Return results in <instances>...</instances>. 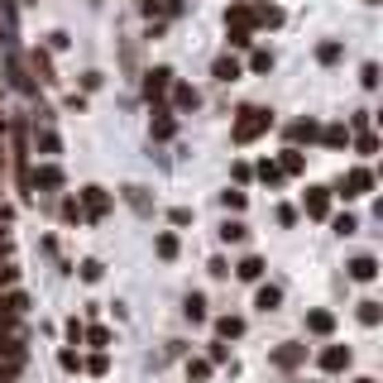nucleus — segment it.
I'll return each instance as SVG.
<instances>
[{
  "mask_svg": "<svg viewBox=\"0 0 383 383\" xmlns=\"http://www.w3.org/2000/svg\"><path fill=\"white\" fill-rule=\"evenodd\" d=\"M249 43H254L249 29H230V48H249Z\"/></svg>",
  "mask_w": 383,
  "mask_h": 383,
  "instance_id": "nucleus-33",
  "label": "nucleus"
},
{
  "mask_svg": "<svg viewBox=\"0 0 383 383\" xmlns=\"http://www.w3.org/2000/svg\"><path fill=\"white\" fill-rule=\"evenodd\" d=\"M302 360H307V345H278V350H273V364H278V369H297Z\"/></svg>",
  "mask_w": 383,
  "mask_h": 383,
  "instance_id": "nucleus-9",
  "label": "nucleus"
},
{
  "mask_svg": "<svg viewBox=\"0 0 383 383\" xmlns=\"http://www.w3.org/2000/svg\"><path fill=\"white\" fill-rule=\"evenodd\" d=\"M87 216H105L110 211V192L105 187H82V201H77Z\"/></svg>",
  "mask_w": 383,
  "mask_h": 383,
  "instance_id": "nucleus-3",
  "label": "nucleus"
},
{
  "mask_svg": "<svg viewBox=\"0 0 383 383\" xmlns=\"http://www.w3.org/2000/svg\"><path fill=\"white\" fill-rule=\"evenodd\" d=\"M287 139H292V149H297L302 139H316V125H311V120H297V125H287Z\"/></svg>",
  "mask_w": 383,
  "mask_h": 383,
  "instance_id": "nucleus-21",
  "label": "nucleus"
},
{
  "mask_svg": "<svg viewBox=\"0 0 383 383\" xmlns=\"http://www.w3.org/2000/svg\"><path fill=\"white\" fill-rule=\"evenodd\" d=\"M29 183H39V187H63V168H53V163H43V168H39V173H34V178H29Z\"/></svg>",
  "mask_w": 383,
  "mask_h": 383,
  "instance_id": "nucleus-17",
  "label": "nucleus"
},
{
  "mask_svg": "<svg viewBox=\"0 0 383 383\" xmlns=\"http://www.w3.org/2000/svg\"><path fill=\"white\" fill-rule=\"evenodd\" d=\"M307 331H311V335H331V331H335V316H331V311H307Z\"/></svg>",
  "mask_w": 383,
  "mask_h": 383,
  "instance_id": "nucleus-15",
  "label": "nucleus"
},
{
  "mask_svg": "<svg viewBox=\"0 0 383 383\" xmlns=\"http://www.w3.org/2000/svg\"><path fill=\"white\" fill-rule=\"evenodd\" d=\"M187 379L192 383H206V379H211V364H206V360H192V364H187Z\"/></svg>",
  "mask_w": 383,
  "mask_h": 383,
  "instance_id": "nucleus-28",
  "label": "nucleus"
},
{
  "mask_svg": "<svg viewBox=\"0 0 383 383\" xmlns=\"http://www.w3.org/2000/svg\"><path fill=\"white\" fill-rule=\"evenodd\" d=\"M130 192V206H134V211H149V196H144V187H125Z\"/></svg>",
  "mask_w": 383,
  "mask_h": 383,
  "instance_id": "nucleus-37",
  "label": "nucleus"
},
{
  "mask_svg": "<svg viewBox=\"0 0 383 383\" xmlns=\"http://www.w3.org/2000/svg\"><path fill=\"white\" fill-rule=\"evenodd\" d=\"M225 29H249V34H254V14H249L245 0H230V10H225Z\"/></svg>",
  "mask_w": 383,
  "mask_h": 383,
  "instance_id": "nucleus-5",
  "label": "nucleus"
},
{
  "mask_svg": "<svg viewBox=\"0 0 383 383\" xmlns=\"http://www.w3.org/2000/svg\"><path fill=\"white\" fill-rule=\"evenodd\" d=\"M355 383H374V379H355Z\"/></svg>",
  "mask_w": 383,
  "mask_h": 383,
  "instance_id": "nucleus-46",
  "label": "nucleus"
},
{
  "mask_svg": "<svg viewBox=\"0 0 383 383\" xmlns=\"http://www.w3.org/2000/svg\"><path fill=\"white\" fill-rule=\"evenodd\" d=\"M350 278H355V283H374V278H379V259H369V254L350 259Z\"/></svg>",
  "mask_w": 383,
  "mask_h": 383,
  "instance_id": "nucleus-8",
  "label": "nucleus"
},
{
  "mask_svg": "<svg viewBox=\"0 0 383 383\" xmlns=\"http://www.w3.org/2000/svg\"><path fill=\"white\" fill-rule=\"evenodd\" d=\"M77 273H82V283H101V273H105V269H101V259H82V269H77Z\"/></svg>",
  "mask_w": 383,
  "mask_h": 383,
  "instance_id": "nucleus-26",
  "label": "nucleus"
},
{
  "mask_svg": "<svg viewBox=\"0 0 383 383\" xmlns=\"http://www.w3.org/2000/svg\"><path fill=\"white\" fill-rule=\"evenodd\" d=\"M254 173H259V183H269V187H273V183H278V178H283V173H278V163H273V158H264V163H259V168H254Z\"/></svg>",
  "mask_w": 383,
  "mask_h": 383,
  "instance_id": "nucleus-27",
  "label": "nucleus"
},
{
  "mask_svg": "<svg viewBox=\"0 0 383 383\" xmlns=\"http://www.w3.org/2000/svg\"><path fill=\"white\" fill-rule=\"evenodd\" d=\"M360 82H364V87L374 92V87H379V68H374V63H364V72H360Z\"/></svg>",
  "mask_w": 383,
  "mask_h": 383,
  "instance_id": "nucleus-39",
  "label": "nucleus"
},
{
  "mask_svg": "<svg viewBox=\"0 0 383 383\" xmlns=\"http://www.w3.org/2000/svg\"><path fill=\"white\" fill-rule=\"evenodd\" d=\"M63 220H82V206H77V196H63Z\"/></svg>",
  "mask_w": 383,
  "mask_h": 383,
  "instance_id": "nucleus-35",
  "label": "nucleus"
},
{
  "mask_svg": "<svg viewBox=\"0 0 383 383\" xmlns=\"http://www.w3.org/2000/svg\"><path fill=\"white\" fill-rule=\"evenodd\" d=\"M173 130H178L173 125V110L168 105H154V139H173Z\"/></svg>",
  "mask_w": 383,
  "mask_h": 383,
  "instance_id": "nucleus-13",
  "label": "nucleus"
},
{
  "mask_svg": "<svg viewBox=\"0 0 383 383\" xmlns=\"http://www.w3.org/2000/svg\"><path fill=\"white\" fill-rule=\"evenodd\" d=\"M235 273H240L245 283H259V278H264V259H254V254H249V259H245V264H240Z\"/></svg>",
  "mask_w": 383,
  "mask_h": 383,
  "instance_id": "nucleus-22",
  "label": "nucleus"
},
{
  "mask_svg": "<svg viewBox=\"0 0 383 383\" xmlns=\"http://www.w3.org/2000/svg\"><path fill=\"white\" fill-rule=\"evenodd\" d=\"M321 369H326V374L350 369V345H326V350H321Z\"/></svg>",
  "mask_w": 383,
  "mask_h": 383,
  "instance_id": "nucleus-4",
  "label": "nucleus"
},
{
  "mask_svg": "<svg viewBox=\"0 0 383 383\" xmlns=\"http://www.w3.org/2000/svg\"><path fill=\"white\" fill-rule=\"evenodd\" d=\"M269 125H273V110H264V105H245V110L235 115V144H254L259 134H269Z\"/></svg>",
  "mask_w": 383,
  "mask_h": 383,
  "instance_id": "nucleus-1",
  "label": "nucleus"
},
{
  "mask_svg": "<svg viewBox=\"0 0 383 383\" xmlns=\"http://www.w3.org/2000/svg\"><path fill=\"white\" fill-rule=\"evenodd\" d=\"M39 149H43V154H58V134L43 130V134H39Z\"/></svg>",
  "mask_w": 383,
  "mask_h": 383,
  "instance_id": "nucleus-40",
  "label": "nucleus"
},
{
  "mask_svg": "<svg viewBox=\"0 0 383 383\" xmlns=\"http://www.w3.org/2000/svg\"><path fill=\"white\" fill-rule=\"evenodd\" d=\"M302 168H307V158H302V149H292V144H287V149H283V158H278V173H292V178H297Z\"/></svg>",
  "mask_w": 383,
  "mask_h": 383,
  "instance_id": "nucleus-16",
  "label": "nucleus"
},
{
  "mask_svg": "<svg viewBox=\"0 0 383 383\" xmlns=\"http://www.w3.org/2000/svg\"><path fill=\"white\" fill-rule=\"evenodd\" d=\"M158 259H178V235H158Z\"/></svg>",
  "mask_w": 383,
  "mask_h": 383,
  "instance_id": "nucleus-29",
  "label": "nucleus"
},
{
  "mask_svg": "<svg viewBox=\"0 0 383 383\" xmlns=\"http://www.w3.org/2000/svg\"><path fill=\"white\" fill-rule=\"evenodd\" d=\"M211 72H216L220 82H235V77H240V63H235V58L225 53V58H216V68H211Z\"/></svg>",
  "mask_w": 383,
  "mask_h": 383,
  "instance_id": "nucleus-20",
  "label": "nucleus"
},
{
  "mask_svg": "<svg viewBox=\"0 0 383 383\" xmlns=\"http://www.w3.org/2000/svg\"><path fill=\"white\" fill-rule=\"evenodd\" d=\"M87 374H105V355H92V360H87Z\"/></svg>",
  "mask_w": 383,
  "mask_h": 383,
  "instance_id": "nucleus-45",
  "label": "nucleus"
},
{
  "mask_svg": "<svg viewBox=\"0 0 383 383\" xmlns=\"http://www.w3.org/2000/svg\"><path fill=\"white\" fill-rule=\"evenodd\" d=\"M369 187H374V173H369V168H350L345 183H340V196L355 201V196H369Z\"/></svg>",
  "mask_w": 383,
  "mask_h": 383,
  "instance_id": "nucleus-2",
  "label": "nucleus"
},
{
  "mask_svg": "<svg viewBox=\"0 0 383 383\" xmlns=\"http://www.w3.org/2000/svg\"><path fill=\"white\" fill-rule=\"evenodd\" d=\"M249 14H254V24H264V29H278V24H283V10H278V5H254Z\"/></svg>",
  "mask_w": 383,
  "mask_h": 383,
  "instance_id": "nucleus-14",
  "label": "nucleus"
},
{
  "mask_svg": "<svg viewBox=\"0 0 383 383\" xmlns=\"http://www.w3.org/2000/svg\"><path fill=\"white\" fill-rule=\"evenodd\" d=\"M63 331H68V340H72V345H77V340H82V335H87V326H82V321H77V316H72V321H68V326H63Z\"/></svg>",
  "mask_w": 383,
  "mask_h": 383,
  "instance_id": "nucleus-42",
  "label": "nucleus"
},
{
  "mask_svg": "<svg viewBox=\"0 0 383 383\" xmlns=\"http://www.w3.org/2000/svg\"><path fill=\"white\" fill-rule=\"evenodd\" d=\"M278 302H283V287L259 283V292H254V307H259V311H278Z\"/></svg>",
  "mask_w": 383,
  "mask_h": 383,
  "instance_id": "nucleus-11",
  "label": "nucleus"
},
{
  "mask_svg": "<svg viewBox=\"0 0 383 383\" xmlns=\"http://www.w3.org/2000/svg\"><path fill=\"white\" fill-rule=\"evenodd\" d=\"M360 154H364V158L379 154V134H360Z\"/></svg>",
  "mask_w": 383,
  "mask_h": 383,
  "instance_id": "nucleus-41",
  "label": "nucleus"
},
{
  "mask_svg": "<svg viewBox=\"0 0 383 383\" xmlns=\"http://www.w3.org/2000/svg\"><path fill=\"white\" fill-rule=\"evenodd\" d=\"M82 340H92V345H96V355H105V345H110V331H105V326H92V331H87Z\"/></svg>",
  "mask_w": 383,
  "mask_h": 383,
  "instance_id": "nucleus-25",
  "label": "nucleus"
},
{
  "mask_svg": "<svg viewBox=\"0 0 383 383\" xmlns=\"http://www.w3.org/2000/svg\"><path fill=\"white\" fill-rule=\"evenodd\" d=\"M355 230H360L355 216H335V235H355Z\"/></svg>",
  "mask_w": 383,
  "mask_h": 383,
  "instance_id": "nucleus-36",
  "label": "nucleus"
},
{
  "mask_svg": "<svg viewBox=\"0 0 383 383\" xmlns=\"http://www.w3.org/2000/svg\"><path fill=\"white\" fill-rule=\"evenodd\" d=\"M187 316H192V321H206V297L192 292V297H187Z\"/></svg>",
  "mask_w": 383,
  "mask_h": 383,
  "instance_id": "nucleus-30",
  "label": "nucleus"
},
{
  "mask_svg": "<svg viewBox=\"0 0 383 383\" xmlns=\"http://www.w3.org/2000/svg\"><path fill=\"white\" fill-rule=\"evenodd\" d=\"M14 374H19V360H10V364H0V383H10Z\"/></svg>",
  "mask_w": 383,
  "mask_h": 383,
  "instance_id": "nucleus-44",
  "label": "nucleus"
},
{
  "mask_svg": "<svg viewBox=\"0 0 383 383\" xmlns=\"http://www.w3.org/2000/svg\"><path fill=\"white\" fill-rule=\"evenodd\" d=\"M360 321H364V326H379L383 307H379V302H360Z\"/></svg>",
  "mask_w": 383,
  "mask_h": 383,
  "instance_id": "nucleus-24",
  "label": "nucleus"
},
{
  "mask_svg": "<svg viewBox=\"0 0 383 383\" xmlns=\"http://www.w3.org/2000/svg\"><path fill=\"white\" fill-rule=\"evenodd\" d=\"M168 87H173V72H168V68H154V72H149V82H144L149 101H158V96L168 92Z\"/></svg>",
  "mask_w": 383,
  "mask_h": 383,
  "instance_id": "nucleus-10",
  "label": "nucleus"
},
{
  "mask_svg": "<svg viewBox=\"0 0 383 383\" xmlns=\"http://www.w3.org/2000/svg\"><path fill=\"white\" fill-rule=\"evenodd\" d=\"M216 335H220V340H235V335H245V321H240V316H220V321H216Z\"/></svg>",
  "mask_w": 383,
  "mask_h": 383,
  "instance_id": "nucleus-19",
  "label": "nucleus"
},
{
  "mask_svg": "<svg viewBox=\"0 0 383 383\" xmlns=\"http://www.w3.org/2000/svg\"><path fill=\"white\" fill-rule=\"evenodd\" d=\"M316 58H321V63H335V58H340V43H321Z\"/></svg>",
  "mask_w": 383,
  "mask_h": 383,
  "instance_id": "nucleus-38",
  "label": "nucleus"
},
{
  "mask_svg": "<svg viewBox=\"0 0 383 383\" xmlns=\"http://www.w3.org/2000/svg\"><path fill=\"white\" fill-rule=\"evenodd\" d=\"M5 72H10V82H14V92H19V96H34V77L24 72L19 58H5Z\"/></svg>",
  "mask_w": 383,
  "mask_h": 383,
  "instance_id": "nucleus-6",
  "label": "nucleus"
},
{
  "mask_svg": "<svg viewBox=\"0 0 383 383\" xmlns=\"http://www.w3.org/2000/svg\"><path fill=\"white\" fill-rule=\"evenodd\" d=\"M196 101H201V96L192 92L187 82H173V105H178V110H196Z\"/></svg>",
  "mask_w": 383,
  "mask_h": 383,
  "instance_id": "nucleus-18",
  "label": "nucleus"
},
{
  "mask_svg": "<svg viewBox=\"0 0 383 383\" xmlns=\"http://www.w3.org/2000/svg\"><path fill=\"white\" fill-rule=\"evenodd\" d=\"M29 68L39 72V82H58V72H53V58H48L43 48H34V53H29Z\"/></svg>",
  "mask_w": 383,
  "mask_h": 383,
  "instance_id": "nucleus-12",
  "label": "nucleus"
},
{
  "mask_svg": "<svg viewBox=\"0 0 383 383\" xmlns=\"http://www.w3.org/2000/svg\"><path fill=\"white\" fill-rule=\"evenodd\" d=\"M58 364H63V369H82V360H77V350H63V355H58Z\"/></svg>",
  "mask_w": 383,
  "mask_h": 383,
  "instance_id": "nucleus-43",
  "label": "nucleus"
},
{
  "mask_svg": "<svg viewBox=\"0 0 383 383\" xmlns=\"http://www.w3.org/2000/svg\"><path fill=\"white\" fill-rule=\"evenodd\" d=\"M245 235H249V230H245V225H240V220H230V225H225V230H220V240H230V245H240V240H245Z\"/></svg>",
  "mask_w": 383,
  "mask_h": 383,
  "instance_id": "nucleus-32",
  "label": "nucleus"
},
{
  "mask_svg": "<svg viewBox=\"0 0 383 383\" xmlns=\"http://www.w3.org/2000/svg\"><path fill=\"white\" fill-rule=\"evenodd\" d=\"M249 68H254V72H269V68H273V53H269V48H259V53L249 58Z\"/></svg>",
  "mask_w": 383,
  "mask_h": 383,
  "instance_id": "nucleus-31",
  "label": "nucleus"
},
{
  "mask_svg": "<svg viewBox=\"0 0 383 383\" xmlns=\"http://www.w3.org/2000/svg\"><path fill=\"white\" fill-rule=\"evenodd\" d=\"M307 216H331V187H307Z\"/></svg>",
  "mask_w": 383,
  "mask_h": 383,
  "instance_id": "nucleus-7",
  "label": "nucleus"
},
{
  "mask_svg": "<svg viewBox=\"0 0 383 383\" xmlns=\"http://www.w3.org/2000/svg\"><path fill=\"white\" fill-rule=\"evenodd\" d=\"M220 201H225V211H245V192H220Z\"/></svg>",
  "mask_w": 383,
  "mask_h": 383,
  "instance_id": "nucleus-34",
  "label": "nucleus"
},
{
  "mask_svg": "<svg viewBox=\"0 0 383 383\" xmlns=\"http://www.w3.org/2000/svg\"><path fill=\"white\" fill-rule=\"evenodd\" d=\"M364 5H379V0H364Z\"/></svg>",
  "mask_w": 383,
  "mask_h": 383,
  "instance_id": "nucleus-47",
  "label": "nucleus"
},
{
  "mask_svg": "<svg viewBox=\"0 0 383 383\" xmlns=\"http://www.w3.org/2000/svg\"><path fill=\"white\" fill-rule=\"evenodd\" d=\"M321 139H326L331 149H345V144H350V134H345V125H326V130H321Z\"/></svg>",
  "mask_w": 383,
  "mask_h": 383,
  "instance_id": "nucleus-23",
  "label": "nucleus"
}]
</instances>
